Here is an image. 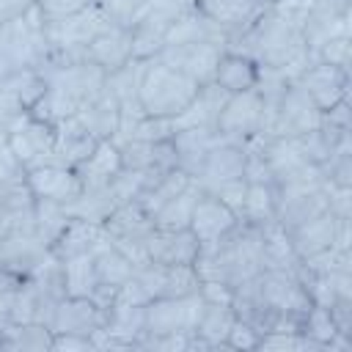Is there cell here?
<instances>
[{"label":"cell","instance_id":"obj_1","mask_svg":"<svg viewBox=\"0 0 352 352\" xmlns=\"http://www.w3.org/2000/svg\"><path fill=\"white\" fill-rule=\"evenodd\" d=\"M305 3L308 0L270 3L264 14L236 41L228 44V50L253 58L258 69H275L294 80L311 63V55L302 38Z\"/></svg>","mask_w":352,"mask_h":352},{"label":"cell","instance_id":"obj_2","mask_svg":"<svg viewBox=\"0 0 352 352\" xmlns=\"http://www.w3.org/2000/svg\"><path fill=\"white\" fill-rule=\"evenodd\" d=\"M192 267H195L201 280H217V283H226L231 289L239 286L242 280H248L264 270L261 228L239 220L220 239L201 245Z\"/></svg>","mask_w":352,"mask_h":352},{"label":"cell","instance_id":"obj_3","mask_svg":"<svg viewBox=\"0 0 352 352\" xmlns=\"http://www.w3.org/2000/svg\"><path fill=\"white\" fill-rule=\"evenodd\" d=\"M41 72L47 88L33 113L44 116L52 124L77 116V110L88 104L107 80V74L91 60H50L41 66Z\"/></svg>","mask_w":352,"mask_h":352},{"label":"cell","instance_id":"obj_4","mask_svg":"<svg viewBox=\"0 0 352 352\" xmlns=\"http://www.w3.org/2000/svg\"><path fill=\"white\" fill-rule=\"evenodd\" d=\"M198 88L201 85L195 80H190L187 74L148 58L143 77H140V88H138V102H140L143 116L173 118L192 102Z\"/></svg>","mask_w":352,"mask_h":352},{"label":"cell","instance_id":"obj_5","mask_svg":"<svg viewBox=\"0 0 352 352\" xmlns=\"http://www.w3.org/2000/svg\"><path fill=\"white\" fill-rule=\"evenodd\" d=\"M0 58L8 72L16 69H41L50 60V44L44 33V16L33 6L19 19L0 28Z\"/></svg>","mask_w":352,"mask_h":352},{"label":"cell","instance_id":"obj_6","mask_svg":"<svg viewBox=\"0 0 352 352\" xmlns=\"http://www.w3.org/2000/svg\"><path fill=\"white\" fill-rule=\"evenodd\" d=\"M113 22L99 6L77 11L63 19H44V33L50 44V60H85V47ZM47 60V63H50Z\"/></svg>","mask_w":352,"mask_h":352},{"label":"cell","instance_id":"obj_7","mask_svg":"<svg viewBox=\"0 0 352 352\" xmlns=\"http://www.w3.org/2000/svg\"><path fill=\"white\" fill-rule=\"evenodd\" d=\"M206 300L198 292L184 297H160L143 305V336H168V333H187L192 336L201 319Z\"/></svg>","mask_w":352,"mask_h":352},{"label":"cell","instance_id":"obj_8","mask_svg":"<svg viewBox=\"0 0 352 352\" xmlns=\"http://www.w3.org/2000/svg\"><path fill=\"white\" fill-rule=\"evenodd\" d=\"M316 126H322V110L297 85V80H289L270 113L264 138H297Z\"/></svg>","mask_w":352,"mask_h":352},{"label":"cell","instance_id":"obj_9","mask_svg":"<svg viewBox=\"0 0 352 352\" xmlns=\"http://www.w3.org/2000/svg\"><path fill=\"white\" fill-rule=\"evenodd\" d=\"M104 236L113 248H118L135 267L146 264V239L154 231V217L138 204V201H126L121 204L104 223Z\"/></svg>","mask_w":352,"mask_h":352},{"label":"cell","instance_id":"obj_10","mask_svg":"<svg viewBox=\"0 0 352 352\" xmlns=\"http://www.w3.org/2000/svg\"><path fill=\"white\" fill-rule=\"evenodd\" d=\"M44 72L41 69H16L0 77V132L8 129L38 107L44 96Z\"/></svg>","mask_w":352,"mask_h":352},{"label":"cell","instance_id":"obj_11","mask_svg":"<svg viewBox=\"0 0 352 352\" xmlns=\"http://www.w3.org/2000/svg\"><path fill=\"white\" fill-rule=\"evenodd\" d=\"M55 138H58V126L52 121H47L44 116L33 113V110L28 116H22L8 129V146H11V151L16 154V160L22 162L25 170L52 160Z\"/></svg>","mask_w":352,"mask_h":352},{"label":"cell","instance_id":"obj_12","mask_svg":"<svg viewBox=\"0 0 352 352\" xmlns=\"http://www.w3.org/2000/svg\"><path fill=\"white\" fill-rule=\"evenodd\" d=\"M217 132L231 143H248L258 135H264V102L256 88L228 94L220 118Z\"/></svg>","mask_w":352,"mask_h":352},{"label":"cell","instance_id":"obj_13","mask_svg":"<svg viewBox=\"0 0 352 352\" xmlns=\"http://www.w3.org/2000/svg\"><path fill=\"white\" fill-rule=\"evenodd\" d=\"M228 47L220 41H187V44H165L160 47V52L154 55V60L187 74L190 80H195L198 85L212 82L214 69L223 58Z\"/></svg>","mask_w":352,"mask_h":352},{"label":"cell","instance_id":"obj_14","mask_svg":"<svg viewBox=\"0 0 352 352\" xmlns=\"http://www.w3.org/2000/svg\"><path fill=\"white\" fill-rule=\"evenodd\" d=\"M349 14H352V0H308L305 3L302 38L311 58L327 38L349 33Z\"/></svg>","mask_w":352,"mask_h":352},{"label":"cell","instance_id":"obj_15","mask_svg":"<svg viewBox=\"0 0 352 352\" xmlns=\"http://www.w3.org/2000/svg\"><path fill=\"white\" fill-rule=\"evenodd\" d=\"M135 280L143 286L148 300L160 297H184L201 289V278L192 264H154L146 261L135 267Z\"/></svg>","mask_w":352,"mask_h":352},{"label":"cell","instance_id":"obj_16","mask_svg":"<svg viewBox=\"0 0 352 352\" xmlns=\"http://www.w3.org/2000/svg\"><path fill=\"white\" fill-rule=\"evenodd\" d=\"M245 143H231V140H220L217 146L209 148V154L204 157L201 168L195 170V182L201 184V190L214 192L231 182L245 179Z\"/></svg>","mask_w":352,"mask_h":352},{"label":"cell","instance_id":"obj_17","mask_svg":"<svg viewBox=\"0 0 352 352\" xmlns=\"http://www.w3.org/2000/svg\"><path fill=\"white\" fill-rule=\"evenodd\" d=\"M50 258H52V248L36 234V228L19 231L0 242V267L19 278H30Z\"/></svg>","mask_w":352,"mask_h":352},{"label":"cell","instance_id":"obj_18","mask_svg":"<svg viewBox=\"0 0 352 352\" xmlns=\"http://www.w3.org/2000/svg\"><path fill=\"white\" fill-rule=\"evenodd\" d=\"M195 6L217 25L226 41H236L270 6V0H195Z\"/></svg>","mask_w":352,"mask_h":352},{"label":"cell","instance_id":"obj_19","mask_svg":"<svg viewBox=\"0 0 352 352\" xmlns=\"http://www.w3.org/2000/svg\"><path fill=\"white\" fill-rule=\"evenodd\" d=\"M25 179H28L33 198L55 201L63 206H69L82 192V182H80L77 170L66 168V165H55V162H44V165L25 170Z\"/></svg>","mask_w":352,"mask_h":352},{"label":"cell","instance_id":"obj_20","mask_svg":"<svg viewBox=\"0 0 352 352\" xmlns=\"http://www.w3.org/2000/svg\"><path fill=\"white\" fill-rule=\"evenodd\" d=\"M33 206L36 198L25 176L0 182V242L33 228Z\"/></svg>","mask_w":352,"mask_h":352},{"label":"cell","instance_id":"obj_21","mask_svg":"<svg viewBox=\"0 0 352 352\" xmlns=\"http://www.w3.org/2000/svg\"><path fill=\"white\" fill-rule=\"evenodd\" d=\"M294 80L314 99V104L319 110H327L338 99L349 96V72L346 69H338V66H327V63L311 60Z\"/></svg>","mask_w":352,"mask_h":352},{"label":"cell","instance_id":"obj_22","mask_svg":"<svg viewBox=\"0 0 352 352\" xmlns=\"http://www.w3.org/2000/svg\"><path fill=\"white\" fill-rule=\"evenodd\" d=\"M107 322V308L96 305L91 297H60L55 305L50 330L52 333H77V336H94Z\"/></svg>","mask_w":352,"mask_h":352},{"label":"cell","instance_id":"obj_23","mask_svg":"<svg viewBox=\"0 0 352 352\" xmlns=\"http://www.w3.org/2000/svg\"><path fill=\"white\" fill-rule=\"evenodd\" d=\"M236 223H239L236 212L228 204H223L217 195H212V192L204 190L198 195L195 206H192V214H190V226L187 228L192 231V236L198 239V245H209V242L220 239L223 234H228Z\"/></svg>","mask_w":352,"mask_h":352},{"label":"cell","instance_id":"obj_24","mask_svg":"<svg viewBox=\"0 0 352 352\" xmlns=\"http://www.w3.org/2000/svg\"><path fill=\"white\" fill-rule=\"evenodd\" d=\"M201 245L190 228H157L146 239V258L154 264H192Z\"/></svg>","mask_w":352,"mask_h":352},{"label":"cell","instance_id":"obj_25","mask_svg":"<svg viewBox=\"0 0 352 352\" xmlns=\"http://www.w3.org/2000/svg\"><path fill=\"white\" fill-rule=\"evenodd\" d=\"M132 58H135V50H132V28H121V25L104 28L85 47V60H91L94 66H99L104 74L121 69Z\"/></svg>","mask_w":352,"mask_h":352},{"label":"cell","instance_id":"obj_26","mask_svg":"<svg viewBox=\"0 0 352 352\" xmlns=\"http://www.w3.org/2000/svg\"><path fill=\"white\" fill-rule=\"evenodd\" d=\"M116 146L121 151V168H126V170H168V168H179L176 148H173L170 138H165V140H121Z\"/></svg>","mask_w":352,"mask_h":352},{"label":"cell","instance_id":"obj_27","mask_svg":"<svg viewBox=\"0 0 352 352\" xmlns=\"http://www.w3.org/2000/svg\"><path fill=\"white\" fill-rule=\"evenodd\" d=\"M226 99H228V94L217 82H204L198 88V94L192 96V102L179 116L170 118L173 132L176 129H192V126H214L217 129V118H220Z\"/></svg>","mask_w":352,"mask_h":352},{"label":"cell","instance_id":"obj_28","mask_svg":"<svg viewBox=\"0 0 352 352\" xmlns=\"http://www.w3.org/2000/svg\"><path fill=\"white\" fill-rule=\"evenodd\" d=\"M146 60L143 58H132L129 63H124L121 69L110 72L104 80V88L116 96L118 107H121V124L135 121L143 116L140 102H138V88H140V77H143Z\"/></svg>","mask_w":352,"mask_h":352},{"label":"cell","instance_id":"obj_29","mask_svg":"<svg viewBox=\"0 0 352 352\" xmlns=\"http://www.w3.org/2000/svg\"><path fill=\"white\" fill-rule=\"evenodd\" d=\"M220 140H226L214 126H192V129H176L170 135V143L176 148V162L184 173L195 176V170L201 168L204 157L209 154L212 146H217Z\"/></svg>","mask_w":352,"mask_h":352},{"label":"cell","instance_id":"obj_30","mask_svg":"<svg viewBox=\"0 0 352 352\" xmlns=\"http://www.w3.org/2000/svg\"><path fill=\"white\" fill-rule=\"evenodd\" d=\"M58 126V138H55V148H52V160L55 165H66V168H77L99 143L74 116L63 118L55 124Z\"/></svg>","mask_w":352,"mask_h":352},{"label":"cell","instance_id":"obj_31","mask_svg":"<svg viewBox=\"0 0 352 352\" xmlns=\"http://www.w3.org/2000/svg\"><path fill=\"white\" fill-rule=\"evenodd\" d=\"M96 140H113L116 132H118V124H121V107L116 102V96L102 88L88 104H82L74 116Z\"/></svg>","mask_w":352,"mask_h":352},{"label":"cell","instance_id":"obj_32","mask_svg":"<svg viewBox=\"0 0 352 352\" xmlns=\"http://www.w3.org/2000/svg\"><path fill=\"white\" fill-rule=\"evenodd\" d=\"M336 231H338V217L327 209L322 214H316L314 220L302 223L300 228H294L289 234L292 239V248L297 253V258H308V256H316L327 248H336Z\"/></svg>","mask_w":352,"mask_h":352},{"label":"cell","instance_id":"obj_33","mask_svg":"<svg viewBox=\"0 0 352 352\" xmlns=\"http://www.w3.org/2000/svg\"><path fill=\"white\" fill-rule=\"evenodd\" d=\"M234 322L236 314L231 302H206L192 333V349H226V336Z\"/></svg>","mask_w":352,"mask_h":352},{"label":"cell","instance_id":"obj_34","mask_svg":"<svg viewBox=\"0 0 352 352\" xmlns=\"http://www.w3.org/2000/svg\"><path fill=\"white\" fill-rule=\"evenodd\" d=\"M82 187H102L110 184L121 173V151L113 140H99L94 151L74 168Z\"/></svg>","mask_w":352,"mask_h":352},{"label":"cell","instance_id":"obj_35","mask_svg":"<svg viewBox=\"0 0 352 352\" xmlns=\"http://www.w3.org/2000/svg\"><path fill=\"white\" fill-rule=\"evenodd\" d=\"M258 63L242 52H234V50H226L217 69H214V77L212 82H217L226 94H239V91H250L256 88L258 82Z\"/></svg>","mask_w":352,"mask_h":352},{"label":"cell","instance_id":"obj_36","mask_svg":"<svg viewBox=\"0 0 352 352\" xmlns=\"http://www.w3.org/2000/svg\"><path fill=\"white\" fill-rule=\"evenodd\" d=\"M104 228L99 223H88V220H80V217H69L63 234L55 239L52 245V256L58 261L69 258V256H77V253H94L102 242H104Z\"/></svg>","mask_w":352,"mask_h":352},{"label":"cell","instance_id":"obj_37","mask_svg":"<svg viewBox=\"0 0 352 352\" xmlns=\"http://www.w3.org/2000/svg\"><path fill=\"white\" fill-rule=\"evenodd\" d=\"M187 41H220V44L228 47L226 36L217 30V25H214L195 3L179 14V19L170 25V30H168L162 47H165V44H187Z\"/></svg>","mask_w":352,"mask_h":352},{"label":"cell","instance_id":"obj_38","mask_svg":"<svg viewBox=\"0 0 352 352\" xmlns=\"http://www.w3.org/2000/svg\"><path fill=\"white\" fill-rule=\"evenodd\" d=\"M118 198L113 192L110 184H102V187H82V192L66 206L69 217H80V220H88V223H104L116 209H118Z\"/></svg>","mask_w":352,"mask_h":352},{"label":"cell","instance_id":"obj_39","mask_svg":"<svg viewBox=\"0 0 352 352\" xmlns=\"http://www.w3.org/2000/svg\"><path fill=\"white\" fill-rule=\"evenodd\" d=\"M0 349L11 352H50L52 349V330L38 322H8L0 333Z\"/></svg>","mask_w":352,"mask_h":352},{"label":"cell","instance_id":"obj_40","mask_svg":"<svg viewBox=\"0 0 352 352\" xmlns=\"http://www.w3.org/2000/svg\"><path fill=\"white\" fill-rule=\"evenodd\" d=\"M239 220L250 226H267L275 223V184L270 182H245V201Z\"/></svg>","mask_w":352,"mask_h":352},{"label":"cell","instance_id":"obj_41","mask_svg":"<svg viewBox=\"0 0 352 352\" xmlns=\"http://www.w3.org/2000/svg\"><path fill=\"white\" fill-rule=\"evenodd\" d=\"M63 286L69 297H94L96 292V267L94 253H77L60 261Z\"/></svg>","mask_w":352,"mask_h":352},{"label":"cell","instance_id":"obj_42","mask_svg":"<svg viewBox=\"0 0 352 352\" xmlns=\"http://www.w3.org/2000/svg\"><path fill=\"white\" fill-rule=\"evenodd\" d=\"M261 236H264V270L294 272L300 258H297V253L292 248L289 234L278 223H267V226H261Z\"/></svg>","mask_w":352,"mask_h":352},{"label":"cell","instance_id":"obj_43","mask_svg":"<svg viewBox=\"0 0 352 352\" xmlns=\"http://www.w3.org/2000/svg\"><path fill=\"white\" fill-rule=\"evenodd\" d=\"M201 184L192 179L176 198H170L157 214H154V226L157 228H187L190 226V214H192V206L201 195Z\"/></svg>","mask_w":352,"mask_h":352},{"label":"cell","instance_id":"obj_44","mask_svg":"<svg viewBox=\"0 0 352 352\" xmlns=\"http://www.w3.org/2000/svg\"><path fill=\"white\" fill-rule=\"evenodd\" d=\"M66 223H69V212H66L63 204L36 198V206H33V228H36V234H38L50 248H52L55 239L63 234Z\"/></svg>","mask_w":352,"mask_h":352},{"label":"cell","instance_id":"obj_45","mask_svg":"<svg viewBox=\"0 0 352 352\" xmlns=\"http://www.w3.org/2000/svg\"><path fill=\"white\" fill-rule=\"evenodd\" d=\"M300 333L308 336L311 341H316L319 349H327V352H330L333 341L341 336L338 327H336V322H333V316H330V311L324 305H311V311L302 316Z\"/></svg>","mask_w":352,"mask_h":352},{"label":"cell","instance_id":"obj_46","mask_svg":"<svg viewBox=\"0 0 352 352\" xmlns=\"http://www.w3.org/2000/svg\"><path fill=\"white\" fill-rule=\"evenodd\" d=\"M311 60H319V63H327V66H338V69H346L349 72V63H352V38L349 33H341V36H333L327 38Z\"/></svg>","mask_w":352,"mask_h":352},{"label":"cell","instance_id":"obj_47","mask_svg":"<svg viewBox=\"0 0 352 352\" xmlns=\"http://www.w3.org/2000/svg\"><path fill=\"white\" fill-rule=\"evenodd\" d=\"M146 3L148 0H96V6L104 11V16L121 28H132L140 19Z\"/></svg>","mask_w":352,"mask_h":352},{"label":"cell","instance_id":"obj_48","mask_svg":"<svg viewBox=\"0 0 352 352\" xmlns=\"http://www.w3.org/2000/svg\"><path fill=\"white\" fill-rule=\"evenodd\" d=\"M140 349H154V352H184L192 349V336L187 333H168V336H143Z\"/></svg>","mask_w":352,"mask_h":352},{"label":"cell","instance_id":"obj_49","mask_svg":"<svg viewBox=\"0 0 352 352\" xmlns=\"http://www.w3.org/2000/svg\"><path fill=\"white\" fill-rule=\"evenodd\" d=\"M91 6H96V0H36V8L41 11L44 19H63Z\"/></svg>","mask_w":352,"mask_h":352},{"label":"cell","instance_id":"obj_50","mask_svg":"<svg viewBox=\"0 0 352 352\" xmlns=\"http://www.w3.org/2000/svg\"><path fill=\"white\" fill-rule=\"evenodd\" d=\"M258 338H261V333H258L253 324L236 319L234 327H231L228 336H226V349H242V352L258 349Z\"/></svg>","mask_w":352,"mask_h":352},{"label":"cell","instance_id":"obj_51","mask_svg":"<svg viewBox=\"0 0 352 352\" xmlns=\"http://www.w3.org/2000/svg\"><path fill=\"white\" fill-rule=\"evenodd\" d=\"M19 283H22L19 275H14V272L0 267V333L11 322V305H14V294H16Z\"/></svg>","mask_w":352,"mask_h":352},{"label":"cell","instance_id":"obj_52","mask_svg":"<svg viewBox=\"0 0 352 352\" xmlns=\"http://www.w3.org/2000/svg\"><path fill=\"white\" fill-rule=\"evenodd\" d=\"M322 126H327V129H333L338 135L349 132V126H352V121H349V96H344L333 107L322 110Z\"/></svg>","mask_w":352,"mask_h":352},{"label":"cell","instance_id":"obj_53","mask_svg":"<svg viewBox=\"0 0 352 352\" xmlns=\"http://www.w3.org/2000/svg\"><path fill=\"white\" fill-rule=\"evenodd\" d=\"M52 349L55 352H88L96 349L91 336H77V333H52Z\"/></svg>","mask_w":352,"mask_h":352},{"label":"cell","instance_id":"obj_54","mask_svg":"<svg viewBox=\"0 0 352 352\" xmlns=\"http://www.w3.org/2000/svg\"><path fill=\"white\" fill-rule=\"evenodd\" d=\"M33 6H36V0H0V28H6L14 19H19Z\"/></svg>","mask_w":352,"mask_h":352},{"label":"cell","instance_id":"obj_55","mask_svg":"<svg viewBox=\"0 0 352 352\" xmlns=\"http://www.w3.org/2000/svg\"><path fill=\"white\" fill-rule=\"evenodd\" d=\"M270 3H283V0H270Z\"/></svg>","mask_w":352,"mask_h":352}]
</instances>
